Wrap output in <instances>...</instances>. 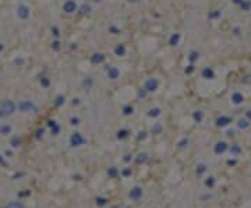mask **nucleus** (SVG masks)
<instances>
[{
  "mask_svg": "<svg viewBox=\"0 0 251 208\" xmlns=\"http://www.w3.org/2000/svg\"><path fill=\"white\" fill-rule=\"evenodd\" d=\"M17 14L21 20H27L29 17V8L25 6V4H20L18 8H17Z\"/></svg>",
  "mask_w": 251,
  "mask_h": 208,
  "instance_id": "f257e3e1",
  "label": "nucleus"
},
{
  "mask_svg": "<svg viewBox=\"0 0 251 208\" xmlns=\"http://www.w3.org/2000/svg\"><path fill=\"white\" fill-rule=\"evenodd\" d=\"M63 10H64L66 13H73V11H75V3L73 0H67V1L63 4Z\"/></svg>",
  "mask_w": 251,
  "mask_h": 208,
  "instance_id": "f03ea898",
  "label": "nucleus"
},
{
  "mask_svg": "<svg viewBox=\"0 0 251 208\" xmlns=\"http://www.w3.org/2000/svg\"><path fill=\"white\" fill-rule=\"evenodd\" d=\"M158 87V81L156 80H154V78H151V80H148L147 81V89L148 91H155Z\"/></svg>",
  "mask_w": 251,
  "mask_h": 208,
  "instance_id": "7ed1b4c3",
  "label": "nucleus"
},
{
  "mask_svg": "<svg viewBox=\"0 0 251 208\" xmlns=\"http://www.w3.org/2000/svg\"><path fill=\"white\" fill-rule=\"evenodd\" d=\"M107 76H109V78H117V76H119V70L116 69V67H112V69H109V71H107Z\"/></svg>",
  "mask_w": 251,
  "mask_h": 208,
  "instance_id": "20e7f679",
  "label": "nucleus"
},
{
  "mask_svg": "<svg viewBox=\"0 0 251 208\" xmlns=\"http://www.w3.org/2000/svg\"><path fill=\"white\" fill-rule=\"evenodd\" d=\"M103 59H105V57L102 56V55H94V57H92V60H94L95 63H96V62H98V63H99V62H103Z\"/></svg>",
  "mask_w": 251,
  "mask_h": 208,
  "instance_id": "39448f33",
  "label": "nucleus"
},
{
  "mask_svg": "<svg viewBox=\"0 0 251 208\" xmlns=\"http://www.w3.org/2000/svg\"><path fill=\"white\" fill-rule=\"evenodd\" d=\"M116 53H117V55H124V48H123V46H119V48L116 49Z\"/></svg>",
  "mask_w": 251,
  "mask_h": 208,
  "instance_id": "423d86ee",
  "label": "nucleus"
},
{
  "mask_svg": "<svg viewBox=\"0 0 251 208\" xmlns=\"http://www.w3.org/2000/svg\"><path fill=\"white\" fill-rule=\"evenodd\" d=\"M88 11H89V7H88V6L82 7V13H88Z\"/></svg>",
  "mask_w": 251,
  "mask_h": 208,
  "instance_id": "0eeeda50",
  "label": "nucleus"
},
{
  "mask_svg": "<svg viewBox=\"0 0 251 208\" xmlns=\"http://www.w3.org/2000/svg\"><path fill=\"white\" fill-rule=\"evenodd\" d=\"M0 51H3V45L0 44Z\"/></svg>",
  "mask_w": 251,
  "mask_h": 208,
  "instance_id": "6e6552de",
  "label": "nucleus"
}]
</instances>
